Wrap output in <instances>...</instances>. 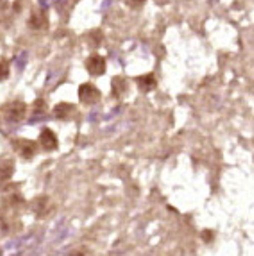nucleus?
Wrapping results in <instances>:
<instances>
[{
  "instance_id": "1",
  "label": "nucleus",
  "mask_w": 254,
  "mask_h": 256,
  "mask_svg": "<svg viewBox=\"0 0 254 256\" xmlns=\"http://www.w3.org/2000/svg\"><path fill=\"white\" fill-rule=\"evenodd\" d=\"M26 111H27V106L24 102H20V100L8 102L4 108H2V113H4V116L9 120V122H20V120H24Z\"/></svg>"
},
{
  "instance_id": "2",
  "label": "nucleus",
  "mask_w": 254,
  "mask_h": 256,
  "mask_svg": "<svg viewBox=\"0 0 254 256\" xmlns=\"http://www.w3.org/2000/svg\"><path fill=\"white\" fill-rule=\"evenodd\" d=\"M79 98L84 104H97L100 100V90L95 84H82L79 88Z\"/></svg>"
},
{
  "instance_id": "3",
  "label": "nucleus",
  "mask_w": 254,
  "mask_h": 256,
  "mask_svg": "<svg viewBox=\"0 0 254 256\" xmlns=\"http://www.w3.org/2000/svg\"><path fill=\"white\" fill-rule=\"evenodd\" d=\"M86 70L92 76H102V74L106 72V60L98 54L90 56L88 60H86Z\"/></svg>"
},
{
  "instance_id": "4",
  "label": "nucleus",
  "mask_w": 254,
  "mask_h": 256,
  "mask_svg": "<svg viewBox=\"0 0 254 256\" xmlns=\"http://www.w3.org/2000/svg\"><path fill=\"white\" fill-rule=\"evenodd\" d=\"M14 149L18 150V154H20L22 158H32L34 154H36V144L30 140H14Z\"/></svg>"
},
{
  "instance_id": "5",
  "label": "nucleus",
  "mask_w": 254,
  "mask_h": 256,
  "mask_svg": "<svg viewBox=\"0 0 254 256\" xmlns=\"http://www.w3.org/2000/svg\"><path fill=\"white\" fill-rule=\"evenodd\" d=\"M40 144H42L43 149L50 152V150L58 149V144H60V142H58V136L54 134V131H50V129H45V131L40 134Z\"/></svg>"
},
{
  "instance_id": "6",
  "label": "nucleus",
  "mask_w": 254,
  "mask_h": 256,
  "mask_svg": "<svg viewBox=\"0 0 254 256\" xmlns=\"http://www.w3.org/2000/svg\"><path fill=\"white\" fill-rule=\"evenodd\" d=\"M74 113H76V108H74L72 104H66V102L58 104V106H56V110H54L56 118H61V120L70 118V116H72Z\"/></svg>"
},
{
  "instance_id": "7",
  "label": "nucleus",
  "mask_w": 254,
  "mask_h": 256,
  "mask_svg": "<svg viewBox=\"0 0 254 256\" xmlns=\"http://www.w3.org/2000/svg\"><path fill=\"white\" fill-rule=\"evenodd\" d=\"M136 84L140 86V90L142 92H152L154 88L158 86L156 79H154L152 76H142L136 79Z\"/></svg>"
},
{
  "instance_id": "8",
  "label": "nucleus",
  "mask_w": 254,
  "mask_h": 256,
  "mask_svg": "<svg viewBox=\"0 0 254 256\" xmlns=\"http://www.w3.org/2000/svg\"><path fill=\"white\" fill-rule=\"evenodd\" d=\"M129 90V82L124 79V77H114L113 79V94L116 97H124Z\"/></svg>"
},
{
  "instance_id": "9",
  "label": "nucleus",
  "mask_w": 254,
  "mask_h": 256,
  "mask_svg": "<svg viewBox=\"0 0 254 256\" xmlns=\"http://www.w3.org/2000/svg\"><path fill=\"white\" fill-rule=\"evenodd\" d=\"M14 172V165L13 162H9V160H4V162H0V178H4V180H8V178H11Z\"/></svg>"
},
{
  "instance_id": "10",
  "label": "nucleus",
  "mask_w": 254,
  "mask_h": 256,
  "mask_svg": "<svg viewBox=\"0 0 254 256\" xmlns=\"http://www.w3.org/2000/svg\"><path fill=\"white\" fill-rule=\"evenodd\" d=\"M48 22H47V16L42 13H36L32 14V18H30V26L34 27V29H43V27L47 26Z\"/></svg>"
},
{
  "instance_id": "11",
  "label": "nucleus",
  "mask_w": 254,
  "mask_h": 256,
  "mask_svg": "<svg viewBox=\"0 0 254 256\" xmlns=\"http://www.w3.org/2000/svg\"><path fill=\"white\" fill-rule=\"evenodd\" d=\"M9 77V63L8 61H0V81H4Z\"/></svg>"
},
{
  "instance_id": "12",
  "label": "nucleus",
  "mask_w": 254,
  "mask_h": 256,
  "mask_svg": "<svg viewBox=\"0 0 254 256\" xmlns=\"http://www.w3.org/2000/svg\"><path fill=\"white\" fill-rule=\"evenodd\" d=\"M144 4V0H131V6H142Z\"/></svg>"
}]
</instances>
